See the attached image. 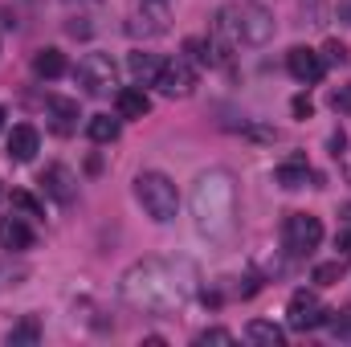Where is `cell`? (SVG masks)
<instances>
[{"instance_id": "obj_17", "label": "cell", "mask_w": 351, "mask_h": 347, "mask_svg": "<svg viewBox=\"0 0 351 347\" xmlns=\"http://www.w3.org/2000/svg\"><path fill=\"white\" fill-rule=\"evenodd\" d=\"M306 180H319V176L311 172L306 156H290L286 164H278V168H274V184H282V188H302Z\"/></svg>"}, {"instance_id": "obj_25", "label": "cell", "mask_w": 351, "mask_h": 347, "mask_svg": "<svg viewBox=\"0 0 351 347\" xmlns=\"http://www.w3.org/2000/svg\"><path fill=\"white\" fill-rule=\"evenodd\" d=\"M196 344H200V347H208V344L229 347V344H237V339H233V331H225V327H204V331L196 335Z\"/></svg>"}, {"instance_id": "obj_4", "label": "cell", "mask_w": 351, "mask_h": 347, "mask_svg": "<svg viewBox=\"0 0 351 347\" xmlns=\"http://www.w3.org/2000/svg\"><path fill=\"white\" fill-rule=\"evenodd\" d=\"M135 200L143 204V213H147L156 225L176 221L180 192H176V184L164 172H139V176H135Z\"/></svg>"}, {"instance_id": "obj_24", "label": "cell", "mask_w": 351, "mask_h": 347, "mask_svg": "<svg viewBox=\"0 0 351 347\" xmlns=\"http://www.w3.org/2000/svg\"><path fill=\"white\" fill-rule=\"evenodd\" d=\"M343 278V258L339 261H323V265H315V282L319 286H335Z\"/></svg>"}, {"instance_id": "obj_16", "label": "cell", "mask_w": 351, "mask_h": 347, "mask_svg": "<svg viewBox=\"0 0 351 347\" xmlns=\"http://www.w3.org/2000/svg\"><path fill=\"white\" fill-rule=\"evenodd\" d=\"M127 70H131V78H135V86H156V78H160V70H164V58L160 53H131L127 58Z\"/></svg>"}, {"instance_id": "obj_11", "label": "cell", "mask_w": 351, "mask_h": 347, "mask_svg": "<svg viewBox=\"0 0 351 347\" xmlns=\"http://www.w3.org/2000/svg\"><path fill=\"white\" fill-rule=\"evenodd\" d=\"M41 188H45L58 204H70V200L78 196V176L70 172L66 164H49V168L41 172Z\"/></svg>"}, {"instance_id": "obj_26", "label": "cell", "mask_w": 351, "mask_h": 347, "mask_svg": "<svg viewBox=\"0 0 351 347\" xmlns=\"http://www.w3.org/2000/svg\"><path fill=\"white\" fill-rule=\"evenodd\" d=\"M327 323H331V331H335L339 339H351V307H348V311H331V315H327Z\"/></svg>"}, {"instance_id": "obj_14", "label": "cell", "mask_w": 351, "mask_h": 347, "mask_svg": "<svg viewBox=\"0 0 351 347\" xmlns=\"http://www.w3.org/2000/svg\"><path fill=\"white\" fill-rule=\"evenodd\" d=\"M0 246L12 254L33 250V229L25 225V217H0Z\"/></svg>"}, {"instance_id": "obj_29", "label": "cell", "mask_w": 351, "mask_h": 347, "mask_svg": "<svg viewBox=\"0 0 351 347\" xmlns=\"http://www.w3.org/2000/svg\"><path fill=\"white\" fill-rule=\"evenodd\" d=\"M290 110H294V115H298V119H311V115H315V102H311V98H306V94H298V98H294V102H290Z\"/></svg>"}, {"instance_id": "obj_32", "label": "cell", "mask_w": 351, "mask_h": 347, "mask_svg": "<svg viewBox=\"0 0 351 347\" xmlns=\"http://www.w3.org/2000/svg\"><path fill=\"white\" fill-rule=\"evenodd\" d=\"M339 217H343V221H351V200L343 204V208H339Z\"/></svg>"}, {"instance_id": "obj_12", "label": "cell", "mask_w": 351, "mask_h": 347, "mask_svg": "<svg viewBox=\"0 0 351 347\" xmlns=\"http://www.w3.org/2000/svg\"><path fill=\"white\" fill-rule=\"evenodd\" d=\"M37 152H41V135H37V127H29V123H16V127H12V135H8V160H16V164H29Z\"/></svg>"}, {"instance_id": "obj_3", "label": "cell", "mask_w": 351, "mask_h": 347, "mask_svg": "<svg viewBox=\"0 0 351 347\" xmlns=\"http://www.w3.org/2000/svg\"><path fill=\"white\" fill-rule=\"evenodd\" d=\"M213 29L217 37H225V45H265L274 41L278 21L262 4H241V8H221Z\"/></svg>"}, {"instance_id": "obj_10", "label": "cell", "mask_w": 351, "mask_h": 347, "mask_svg": "<svg viewBox=\"0 0 351 347\" xmlns=\"http://www.w3.org/2000/svg\"><path fill=\"white\" fill-rule=\"evenodd\" d=\"M160 4H164V0H143V8L131 12L127 33H131V37H160V33H168V12H164Z\"/></svg>"}, {"instance_id": "obj_13", "label": "cell", "mask_w": 351, "mask_h": 347, "mask_svg": "<svg viewBox=\"0 0 351 347\" xmlns=\"http://www.w3.org/2000/svg\"><path fill=\"white\" fill-rule=\"evenodd\" d=\"M45 110L53 115V131H58V135H70V131L78 127V119H82L78 98H62V94H49V98H45Z\"/></svg>"}, {"instance_id": "obj_30", "label": "cell", "mask_w": 351, "mask_h": 347, "mask_svg": "<svg viewBox=\"0 0 351 347\" xmlns=\"http://www.w3.org/2000/svg\"><path fill=\"white\" fill-rule=\"evenodd\" d=\"M335 250H339V258H351V229L335 237Z\"/></svg>"}, {"instance_id": "obj_8", "label": "cell", "mask_w": 351, "mask_h": 347, "mask_svg": "<svg viewBox=\"0 0 351 347\" xmlns=\"http://www.w3.org/2000/svg\"><path fill=\"white\" fill-rule=\"evenodd\" d=\"M156 90H160L164 98H188V94L196 90V70H192V62H188V58L164 62V70H160V78H156Z\"/></svg>"}, {"instance_id": "obj_1", "label": "cell", "mask_w": 351, "mask_h": 347, "mask_svg": "<svg viewBox=\"0 0 351 347\" xmlns=\"http://www.w3.org/2000/svg\"><path fill=\"white\" fill-rule=\"evenodd\" d=\"M119 294L135 311L172 315V311H180L188 302V294H192V274H188V265H176V261L143 258V261H135V265L123 270Z\"/></svg>"}, {"instance_id": "obj_33", "label": "cell", "mask_w": 351, "mask_h": 347, "mask_svg": "<svg viewBox=\"0 0 351 347\" xmlns=\"http://www.w3.org/2000/svg\"><path fill=\"white\" fill-rule=\"evenodd\" d=\"M4 119H8V110H4V106H0V131H4Z\"/></svg>"}, {"instance_id": "obj_28", "label": "cell", "mask_w": 351, "mask_h": 347, "mask_svg": "<svg viewBox=\"0 0 351 347\" xmlns=\"http://www.w3.org/2000/svg\"><path fill=\"white\" fill-rule=\"evenodd\" d=\"M331 106H335V110H343V115H351V86L331 90Z\"/></svg>"}, {"instance_id": "obj_5", "label": "cell", "mask_w": 351, "mask_h": 347, "mask_svg": "<svg viewBox=\"0 0 351 347\" xmlns=\"http://www.w3.org/2000/svg\"><path fill=\"white\" fill-rule=\"evenodd\" d=\"M323 241V221L311 217V213H290L282 221V246L294 254V258H306L311 250H319Z\"/></svg>"}, {"instance_id": "obj_27", "label": "cell", "mask_w": 351, "mask_h": 347, "mask_svg": "<svg viewBox=\"0 0 351 347\" xmlns=\"http://www.w3.org/2000/svg\"><path fill=\"white\" fill-rule=\"evenodd\" d=\"M323 62H327V66H348V45L327 41V45H323Z\"/></svg>"}, {"instance_id": "obj_22", "label": "cell", "mask_w": 351, "mask_h": 347, "mask_svg": "<svg viewBox=\"0 0 351 347\" xmlns=\"http://www.w3.org/2000/svg\"><path fill=\"white\" fill-rule=\"evenodd\" d=\"M12 208L25 213V217H45V204H41L37 196H29L25 188H12Z\"/></svg>"}, {"instance_id": "obj_31", "label": "cell", "mask_w": 351, "mask_h": 347, "mask_svg": "<svg viewBox=\"0 0 351 347\" xmlns=\"http://www.w3.org/2000/svg\"><path fill=\"white\" fill-rule=\"evenodd\" d=\"M335 12H339V21H343V25H351V0H339V4H335Z\"/></svg>"}, {"instance_id": "obj_19", "label": "cell", "mask_w": 351, "mask_h": 347, "mask_svg": "<svg viewBox=\"0 0 351 347\" xmlns=\"http://www.w3.org/2000/svg\"><path fill=\"white\" fill-rule=\"evenodd\" d=\"M70 66H66V53L62 49H41L37 58H33V74L37 78H62Z\"/></svg>"}, {"instance_id": "obj_21", "label": "cell", "mask_w": 351, "mask_h": 347, "mask_svg": "<svg viewBox=\"0 0 351 347\" xmlns=\"http://www.w3.org/2000/svg\"><path fill=\"white\" fill-rule=\"evenodd\" d=\"M33 344H41V323H37V315H25L8 331V347H33Z\"/></svg>"}, {"instance_id": "obj_20", "label": "cell", "mask_w": 351, "mask_h": 347, "mask_svg": "<svg viewBox=\"0 0 351 347\" xmlns=\"http://www.w3.org/2000/svg\"><path fill=\"white\" fill-rule=\"evenodd\" d=\"M119 131H123V123L110 119V115H90V123H86V135L94 139V143H114Z\"/></svg>"}, {"instance_id": "obj_7", "label": "cell", "mask_w": 351, "mask_h": 347, "mask_svg": "<svg viewBox=\"0 0 351 347\" xmlns=\"http://www.w3.org/2000/svg\"><path fill=\"white\" fill-rule=\"evenodd\" d=\"M74 78H78V86L86 90V94H110L114 78H119V70H114L110 53H86V58L78 62Z\"/></svg>"}, {"instance_id": "obj_15", "label": "cell", "mask_w": 351, "mask_h": 347, "mask_svg": "<svg viewBox=\"0 0 351 347\" xmlns=\"http://www.w3.org/2000/svg\"><path fill=\"white\" fill-rule=\"evenodd\" d=\"M114 110H119V119H143L152 110V98L143 86H123L114 94Z\"/></svg>"}, {"instance_id": "obj_6", "label": "cell", "mask_w": 351, "mask_h": 347, "mask_svg": "<svg viewBox=\"0 0 351 347\" xmlns=\"http://www.w3.org/2000/svg\"><path fill=\"white\" fill-rule=\"evenodd\" d=\"M327 315H331V311L319 302L315 290H294L290 302H286V323H290V331H319V327L327 323Z\"/></svg>"}, {"instance_id": "obj_23", "label": "cell", "mask_w": 351, "mask_h": 347, "mask_svg": "<svg viewBox=\"0 0 351 347\" xmlns=\"http://www.w3.org/2000/svg\"><path fill=\"white\" fill-rule=\"evenodd\" d=\"M184 53H188V62H196V66H208V62H213V45L200 41V37H188V41H184Z\"/></svg>"}, {"instance_id": "obj_2", "label": "cell", "mask_w": 351, "mask_h": 347, "mask_svg": "<svg viewBox=\"0 0 351 347\" xmlns=\"http://www.w3.org/2000/svg\"><path fill=\"white\" fill-rule=\"evenodd\" d=\"M188 204H192V221H196V229L204 237L221 241V237L233 233V221H237V184H233V176L225 172V168H213V172L196 176Z\"/></svg>"}, {"instance_id": "obj_18", "label": "cell", "mask_w": 351, "mask_h": 347, "mask_svg": "<svg viewBox=\"0 0 351 347\" xmlns=\"http://www.w3.org/2000/svg\"><path fill=\"white\" fill-rule=\"evenodd\" d=\"M245 339H250V344H262V347H282V344H286V331H282L278 323L254 319V323L245 327Z\"/></svg>"}, {"instance_id": "obj_34", "label": "cell", "mask_w": 351, "mask_h": 347, "mask_svg": "<svg viewBox=\"0 0 351 347\" xmlns=\"http://www.w3.org/2000/svg\"><path fill=\"white\" fill-rule=\"evenodd\" d=\"M0 196H4V192H0Z\"/></svg>"}, {"instance_id": "obj_9", "label": "cell", "mask_w": 351, "mask_h": 347, "mask_svg": "<svg viewBox=\"0 0 351 347\" xmlns=\"http://www.w3.org/2000/svg\"><path fill=\"white\" fill-rule=\"evenodd\" d=\"M286 70L294 74V82L315 86V82L327 74V62H323V53H315V49H306V45H294V49L286 53Z\"/></svg>"}]
</instances>
